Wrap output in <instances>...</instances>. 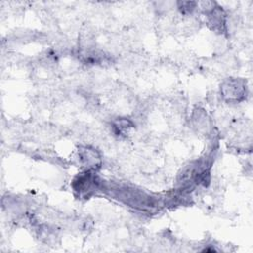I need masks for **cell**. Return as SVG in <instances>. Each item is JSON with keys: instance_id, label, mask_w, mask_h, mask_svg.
I'll use <instances>...</instances> for the list:
<instances>
[{"instance_id": "6da1fadb", "label": "cell", "mask_w": 253, "mask_h": 253, "mask_svg": "<svg viewBox=\"0 0 253 253\" xmlns=\"http://www.w3.org/2000/svg\"><path fill=\"white\" fill-rule=\"evenodd\" d=\"M220 91L222 96L227 101L239 102L244 99V96L246 94V86L244 81L240 79L229 78L222 83Z\"/></svg>"}, {"instance_id": "7a4b0ae2", "label": "cell", "mask_w": 253, "mask_h": 253, "mask_svg": "<svg viewBox=\"0 0 253 253\" xmlns=\"http://www.w3.org/2000/svg\"><path fill=\"white\" fill-rule=\"evenodd\" d=\"M73 189L79 195H87L98 187V181L96 176L89 170L78 175L73 181Z\"/></svg>"}, {"instance_id": "3957f363", "label": "cell", "mask_w": 253, "mask_h": 253, "mask_svg": "<svg viewBox=\"0 0 253 253\" xmlns=\"http://www.w3.org/2000/svg\"><path fill=\"white\" fill-rule=\"evenodd\" d=\"M206 16L208 18V24L211 29L220 34L226 31V14L221 7L216 5Z\"/></svg>"}, {"instance_id": "277c9868", "label": "cell", "mask_w": 253, "mask_h": 253, "mask_svg": "<svg viewBox=\"0 0 253 253\" xmlns=\"http://www.w3.org/2000/svg\"><path fill=\"white\" fill-rule=\"evenodd\" d=\"M79 158L89 170H95L101 165V156L98 151L89 146H82L79 149Z\"/></svg>"}, {"instance_id": "5b68a950", "label": "cell", "mask_w": 253, "mask_h": 253, "mask_svg": "<svg viewBox=\"0 0 253 253\" xmlns=\"http://www.w3.org/2000/svg\"><path fill=\"white\" fill-rule=\"evenodd\" d=\"M132 126H133L132 122L126 118H120L116 120L113 124V128L115 129L117 134H124Z\"/></svg>"}, {"instance_id": "8992f818", "label": "cell", "mask_w": 253, "mask_h": 253, "mask_svg": "<svg viewBox=\"0 0 253 253\" xmlns=\"http://www.w3.org/2000/svg\"><path fill=\"white\" fill-rule=\"evenodd\" d=\"M177 8L184 15L192 14L196 8H198V2L195 1H179L177 2Z\"/></svg>"}]
</instances>
